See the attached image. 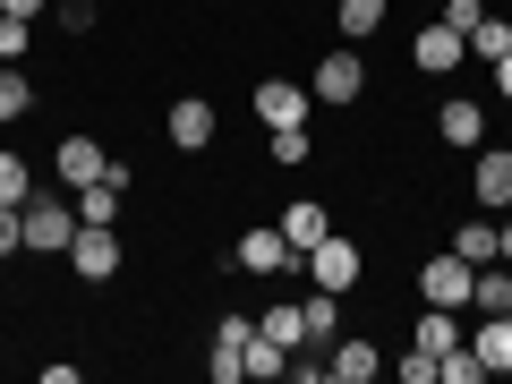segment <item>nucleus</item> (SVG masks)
Wrapping results in <instances>:
<instances>
[{"label":"nucleus","instance_id":"f257e3e1","mask_svg":"<svg viewBox=\"0 0 512 384\" xmlns=\"http://www.w3.org/2000/svg\"><path fill=\"white\" fill-rule=\"evenodd\" d=\"M299 265H308V282H316V291H359L367 248H359V239H342V231H325L308 256H299Z\"/></svg>","mask_w":512,"mask_h":384},{"label":"nucleus","instance_id":"f03ea898","mask_svg":"<svg viewBox=\"0 0 512 384\" xmlns=\"http://www.w3.org/2000/svg\"><path fill=\"white\" fill-rule=\"evenodd\" d=\"M18 214H26V248H35V256H69V239H77V205L69 197L43 188V197H26Z\"/></svg>","mask_w":512,"mask_h":384},{"label":"nucleus","instance_id":"7ed1b4c3","mask_svg":"<svg viewBox=\"0 0 512 384\" xmlns=\"http://www.w3.org/2000/svg\"><path fill=\"white\" fill-rule=\"evenodd\" d=\"M69 274H77V282H111V274H120V222H77Z\"/></svg>","mask_w":512,"mask_h":384},{"label":"nucleus","instance_id":"20e7f679","mask_svg":"<svg viewBox=\"0 0 512 384\" xmlns=\"http://www.w3.org/2000/svg\"><path fill=\"white\" fill-rule=\"evenodd\" d=\"M470 282H478L470 256H453V248L427 256V265H419V308H470Z\"/></svg>","mask_w":512,"mask_h":384},{"label":"nucleus","instance_id":"39448f33","mask_svg":"<svg viewBox=\"0 0 512 384\" xmlns=\"http://www.w3.org/2000/svg\"><path fill=\"white\" fill-rule=\"evenodd\" d=\"M410 60H419V69H427V77H453V69H461V60H470V35H461V26H453V18H427V26H419V35H410Z\"/></svg>","mask_w":512,"mask_h":384},{"label":"nucleus","instance_id":"423d86ee","mask_svg":"<svg viewBox=\"0 0 512 384\" xmlns=\"http://www.w3.org/2000/svg\"><path fill=\"white\" fill-rule=\"evenodd\" d=\"M308 94H316V103H333V111L359 103V94H367V60L359 52H325V60H316V77H308Z\"/></svg>","mask_w":512,"mask_h":384},{"label":"nucleus","instance_id":"0eeeda50","mask_svg":"<svg viewBox=\"0 0 512 384\" xmlns=\"http://www.w3.org/2000/svg\"><path fill=\"white\" fill-rule=\"evenodd\" d=\"M239 265H248L256 282H282V274H291V265H299V248H291V239H282V222H256V231L239 239Z\"/></svg>","mask_w":512,"mask_h":384},{"label":"nucleus","instance_id":"6e6552de","mask_svg":"<svg viewBox=\"0 0 512 384\" xmlns=\"http://www.w3.org/2000/svg\"><path fill=\"white\" fill-rule=\"evenodd\" d=\"M470 197L487 205V214H504V205H512V146H478V163H470Z\"/></svg>","mask_w":512,"mask_h":384},{"label":"nucleus","instance_id":"1a4fd4ad","mask_svg":"<svg viewBox=\"0 0 512 384\" xmlns=\"http://www.w3.org/2000/svg\"><path fill=\"white\" fill-rule=\"evenodd\" d=\"M163 128H171V146H180V154H205V146H214V128H222V120H214V103H205V94H180Z\"/></svg>","mask_w":512,"mask_h":384},{"label":"nucleus","instance_id":"9d476101","mask_svg":"<svg viewBox=\"0 0 512 384\" xmlns=\"http://www.w3.org/2000/svg\"><path fill=\"white\" fill-rule=\"evenodd\" d=\"M308 111H316L308 86H282V77L256 86V120H265V128H308Z\"/></svg>","mask_w":512,"mask_h":384},{"label":"nucleus","instance_id":"9b49d317","mask_svg":"<svg viewBox=\"0 0 512 384\" xmlns=\"http://www.w3.org/2000/svg\"><path fill=\"white\" fill-rule=\"evenodd\" d=\"M103 171H111V154L94 146V137H60L52 146V180L60 188H86V180H103Z\"/></svg>","mask_w":512,"mask_h":384},{"label":"nucleus","instance_id":"f8f14e48","mask_svg":"<svg viewBox=\"0 0 512 384\" xmlns=\"http://www.w3.org/2000/svg\"><path fill=\"white\" fill-rule=\"evenodd\" d=\"M436 137H444V146H487V103L453 94V103L436 111Z\"/></svg>","mask_w":512,"mask_h":384},{"label":"nucleus","instance_id":"ddd939ff","mask_svg":"<svg viewBox=\"0 0 512 384\" xmlns=\"http://www.w3.org/2000/svg\"><path fill=\"white\" fill-rule=\"evenodd\" d=\"M299 316H308V350H333V342H342V291H316V282H308Z\"/></svg>","mask_w":512,"mask_h":384},{"label":"nucleus","instance_id":"4468645a","mask_svg":"<svg viewBox=\"0 0 512 384\" xmlns=\"http://www.w3.org/2000/svg\"><path fill=\"white\" fill-rule=\"evenodd\" d=\"M470 308H478V316H512V265H504V256H495V265H478Z\"/></svg>","mask_w":512,"mask_h":384},{"label":"nucleus","instance_id":"2eb2a0df","mask_svg":"<svg viewBox=\"0 0 512 384\" xmlns=\"http://www.w3.org/2000/svg\"><path fill=\"white\" fill-rule=\"evenodd\" d=\"M325 367H333V384H367L384 359H376V342H350V333H342V342L325 350Z\"/></svg>","mask_w":512,"mask_h":384},{"label":"nucleus","instance_id":"dca6fc26","mask_svg":"<svg viewBox=\"0 0 512 384\" xmlns=\"http://www.w3.org/2000/svg\"><path fill=\"white\" fill-rule=\"evenodd\" d=\"M256 333H265V342H282V350H308V316H299V299H274V308L256 316Z\"/></svg>","mask_w":512,"mask_h":384},{"label":"nucleus","instance_id":"f3484780","mask_svg":"<svg viewBox=\"0 0 512 384\" xmlns=\"http://www.w3.org/2000/svg\"><path fill=\"white\" fill-rule=\"evenodd\" d=\"M325 231H333V222H325V205H316V197H299V205H282V239H291L299 256H308V248H316V239H325Z\"/></svg>","mask_w":512,"mask_h":384},{"label":"nucleus","instance_id":"a211bd4d","mask_svg":"<svg viewBox=\"0 0 512 384\" xmlns=\"http://www.w3.org/2000/svg\"><path fill=\"white\" fill-rule=\"evenodd\" d=\"M410 342H419L427 359H444V350L461 342V308H419V333H410Z\"/></svg>","mask_w":512,"mask_h":384},{"label":"nucleus","instance_id":"6ab92c4d","mask_svg":"<svg viewBox=\"0 0 512 384\" xmlns=\"http://www.w3.org/2000/svg\"><path fill=\"white\" fill-rule=\"evenodd\" d=\"M470 350H478V359H487V376H512V316H487Z\"/></svg>","mask_w":512,"mask_h":384},{"label":"nucleus","instance_id":"aec40b11","mask_svg":"<svg viewBox=\"0 0 512 384\" xmlns=\"http://www.w3.org/2000/svg\"><path fill=\"white\" fill-rule=\"evenodd\" d=\"M384 18H393V0H333V26H342L350 43H359V35H376Z\"/></svg>","mask_w":512,"mask_h":384},{"label":"nucleus","instance_id":"412c9836","mask_svg":"<svg viewBox=\"0 0 512 384\" xmlns=\"http://www.w3.org/2000/svg\"><path fill=\"white\" fill-rule=\"evenodd\" d=\"M26 103H35V77H26L18 60H0V128L26 120Z\"/></svg>","mask_w":512,"mask_h":384},{"label":"nucleus","instance_id":"4be33fe9","mask_svg":"<svg viewBox=\"0 0 512 384\" xmlns=\"http://www.w3.org/2000/svg\"><path fill=\"white\" fill-rule=\"evenodd\" d=\"M504 52H512V18H495V9H487V18L470 26V60H487V69H495Z\"/></svg>","mask_w":512,"mask_h":384},{"label":"nucleus","instance_id":"5701e85b","mask_svg":"<svg viewBox=\"0 0 512 384\" xmlns=\"http://www.w3.org/2000/svg\"><path fill=\"white\" fill-rule=\"evenodd\" d=\"M436 384H487V359H478L470 342H453V350L436 359Z\"/></svg>","mask_w":512,"mask_h":384},{"label":"nucleus","instance_id":"b1692460","mask_svg":"<svg viewBox=\"0 0 512 384\" xmlns=\"http://www.w3.org/2000/svg\"><path fill=\"white\" fill-rule=\"evenodd\" d=\"M453 256H470V265H495V222H461V231H453Z\"/></svg>","mask_w":512,"mask_h":384},{"label":"nucleus","instance_id":"393cba45","mask_svg":"<svg viewBox=\"0 0 512 384\" xmlns=\"http://www.w3.org/2000/svg\"><path fill=\"white\" fill-rule=\"evenodd\" d=\"M26 197H35V171L18 154H0V205H26Z\"/></svg>","mask_w":512,"mask_h":384},{"label":"nucleus","instance_id":"a878e982","mask_svg":"<svg viewBox=\"0 0 512 384\" xmlns=\"http://www.w3.org/2000/svg\"><path fill=\"white\" fill-rule=\"evenodd\" d=\"M274 163H282V171L316 163V146H308V128H274Z\"/></svg>","mask_w":512,"mask_h":384},{"label":"nucleus","instance_id":"bb28decb","mask_svg":"<svg viewBox=\"0 0 512 384\" xmlns=\"http://www.w3.org/2000/svg\"><path fill=\"white\" fill-rule=\"evenodd\" d=\"M52 18H60V35H94L103 9H94V0H52Z\"/></svg>","mask_w":512,"mask_h":384},{"label":"nucleus","instance_id":"cd10ccee","mask_svg":"<svg viewBox=\"0 0 512 384\" xmlns=\"http://www.w3.org/2000/svg\"><path fill=\"white\" fill-rule=\"evenodd\" d=\"M282 367H291V350H282V342H265V333H256V342H248V376H282Z\"/></svg>","mask_w":512,"mask_h":384},{"label":"nucleus","instance_id":"c85d7f7f","mask_svg":"<svg viewBox=\"0 0 512 384\" xmlns=\"http://www.w3.org/2000/svg\"><path fill=\"white\" fill-rule=\"evenodd\" d=\"M26 43H35V26H26V18H9V9H0V60H26Z\"/></svg>","mask_w":512,"mask_h":384},{"label":"nucleus","instance_id":"c756f323","mask_svg":"<svg viewBox=\"0 0 512 384\" xmlns=\"http://www.w3.org/2000/svg\"><path fill=\"white\" fill-rule=\"evenodd\" d=\"M248 342H256L248 316H222V325H214V350H239V359H248Z\"/></svg>","mask_w":512,"mask_h":384},{"label":"nucleus","instance_id":"7c9ffc66","mask_svg":"<svg viewBox=\"0 0 512 384\" xmlns=\"http://www.w3.org/2000/svg\"><path fill=\"white\" fill-rule=\"evenodd\" d=\"M393 376H402V384H436V359H427V350L410 342V359H393Z\"/></svg>","mask_w":512,"mask_h":384},{"label":"nucleus","instance_id":"2f4dec72","mask_svg":"<svg viewBox=\"0 0 512 384\" xmlns=\"http://www.w3.org/2000/svg\"><path fill=\"white\" fill-rule=\"evenodd\" d=\"M26 248V214H18V205H0V256H18Z\"/></svg>","mask_w":512,"mask_h":384},{"label":"nucleus","instance_id":"473e14b6","mask_svg":"<svg viewBox=\"0 0 512 384\" xmlns=\"http://www.w3.org/2000/svg\"><path fill=\"white\" fill-rule=\"evenodd\" d=\"M205 376H214V384H239V376H248V359H239V350H214V359H205Z\"/></svg>","mask_w":512,"mask_h":384},{"label":"nucleus","instance_id":"72a5a7b5","mask_svg":"<svg viewBox=\"0 0 512 384\" xmlns=\"http://www.w3.org/2000/svg\"><path fill=\"white\" fill-rule=\"evenodd\" d=\"M282 376H291V384H325L333 367H325V359H299V350H291V367H282Z\"/></svg>","mask_w":512,"mask_h":384},{"label":"nucleus","instance_id":"f704fd0d","mask_svg":"<svg viewBox=\"0 0 512 384\" xmlns=\"http://www.w3.org/2000/svg\"><path fill=\"white\" fill-rule=\"evenodd\" d=\"M0 9H9V18H43V9H52V0H0Z\"/></svg>","mask_w":512,"mask_h":384},{"label":"nucleus","instance_id":"c9c22d12","mask_svg":"<svg viewBox=\"0 0 512 384\" xmlns=\"http://www.w3.org/2000/svg\"><path fill=\"white\" fill-rule=\"evenodd\" d=\"M495 94H504V103H512V52L495 60Z\"/></svg>","mask_w":512,"mask_h":384},{"label":"nucleus","instance_id":"e433bc0d","mask_svg":"<svg viewBox=\"0 0 512 384\" xmlns=\"http://www.w3.org/2000/svg\"><path fill=\"white\" fill-rule=\"evenodd\" d=\"M495 256H504V265H512V222H495Z\"/></svg>","mask_w":512,"mask_h":384}]
</instances>
